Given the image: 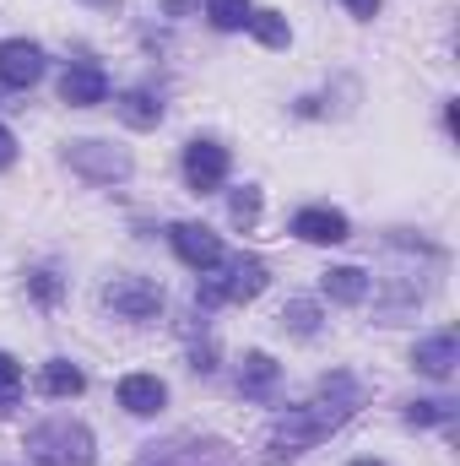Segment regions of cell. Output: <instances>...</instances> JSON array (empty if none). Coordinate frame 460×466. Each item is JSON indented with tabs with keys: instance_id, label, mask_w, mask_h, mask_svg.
<instances>
[{
	"instance_id": "obj_1",
	"label": "cell",
	"mask_w": 460,
	"mask_h": 466,
	"mask_svg": "<svg viewBox=\"0 0 460 466\" xmlns=\"http://www.w3.org/2000/svg\"><path fill=\"white\" fill-rule=\"evenodd\" d=\"M368 401V390L352 380V374H331V380H320V390L304 401V407H287L271 429H265V445H260V456L265 461H293V456H304V451H315L320 440H331L336 429H342L346 418H357V407Z\"/></svg>"
},
{
	"instance_id": "obj_2",
	"label": "cell",
	"mask_w": 460,
	"mask_h": 466,
	"mask_svg": "<svg viewBox=\"0 0 460 466\" xmlns=\"http://www.w3.org/2000/svg\"><path fill=\"white\" fill-rule=\"evenodd\" d=\"M27 461L33 466H93L98 461V440L76 418H49V423H38L27 434Z\"/></svg>"
},
{
	"instance_id": "obj_3",
	"label": "cell",
	"mask_w": 460,
	"mask_h": 466,
	"mask_svg": "<svg viewBox=\"0 0 460 466\" xmlns=\"http://www.w3.org/2000/svg\"><path fill=\"white\" fill-rule=\"evenodd\" d=\"M206 282L195 288V304H249V299H260L265 293V282H271V271H265V260H255V255H238V260H223L217 271H201Z\"/></svg>"
},
{
	"instance_id": "obj_4",
	"label": "cell",
	"mask_w": 460,
	"mask_h": 466,
	"mask_svg": "<svg viewBox=\"0 0 460 466\" xmlns=\"http://www.w3.org/2000/svg\"><path fill=\"white\" fill-rule=\"evenodd\" d=\"M135 466H238L223 440H201V434H174L163 445H146Z\"/></svg>"
},
{
	"instance_id": "obj_5",
	"label": "cell",
	"mask_w": 460,
	"mask_h": 466,
	"mask_svg": "<svg viewBox=\"0 0 460 466\" xmlns=\"http://www.w3.org/2000/svg\"><path fill=\"white\" fill-rule=\"evenodd\" d=\"M65 163L87 179V185H119V179H130V152L125 147H109V141H71L65 147Z\"/></svg>"
},
{
	"instance_id": "obj_6",
	"label": "cell",
	"mask_w": 460,
	"mask_h": 466,
	"mask_svg": "<svg viewBox=\"0 0 460 466\" xmlns=\"http://www.w3.org/2000/svg\"><path fill=\"white\" fill-rule=\"evenodd\" d=\"M104 304L119 320H157L163 315V288L152 277H115V282H104Z\"/></svg>"
},
{
	"instance_id": "obj_7",
	"label": "cell",
	"mask_w": 460,
	"mask_h": 466,
	"mask_svg": "<svg viewBox=\"0 0 460 466\" xmlns=\"http://www.w3.org/2000/svg\"><path fill=\"white\" fill-rule=\"evenodd\" d=\"M223 179H228V147H217L212 136H195L185 147V185L195 196H212V190H223Z\"/></svg>"
},
{
	"instance_id": "obj_8",
	"label": "cell",
	"mask_w": 460,
	"mask_h": 466,
	"mask_svg": "<svg viewBox=\"0 0 460 466\" xmlns=\"http://www.w3.org/2000/svg\"><path fill=\"white\" fill-rule=\"evenodd\" d=\"M168 238H174V255H179L190 271H217V266L228 260L223 238L206 228V223H174V228H168Z\"/></svg>"
},
{
	"instance_id": "obj_9",
	"label": "cell",
	"mask_w": 460,
	"mask_h": 466,
	"mask_svg": "<svg viewBox=\"0 0 460 466\" xmlns=\"http://www.w3.org/2000/svg\"><path fill=\"white\" fill-rule=\"evenodd\" d=\"M44 76V49L27 38H0V82L5 87H33Z\"/></svg>"
},
{
	"instance_id": "obj_10",
	"label": "cell",
	"mask_w": 460,
	"mask_h": 466,
	"mask_svg": "<svg viewBox=\"0 0 460 466\" xmlns=\"http://www.w3.org/2000/svg\"><path fill=\"white\" fill-rule=\"evenodd\" d=\"M293 233L304 244H342L346 233H352V223H346V212H336V207H304L293 218Z\"/></svg>"
},
{
	"instance_id": "obj_11",
	"label": "cell",
	"mask_w": 460,
	"mask_h": 466,
	"mask_svg": "<svg viewBox=\"0 0 460 466\" xmlns=\"http://www.w3.org/2000/svg\"><path fill=\"white\" fill-rule=\"evenodd\" d=\"M60 98H65L71 109H98V104L109 98V76H104L98 66H71V71L60 76Z\"/></svg>"
},
{
	"instance_id": "obj_12",
	"label": "cell",
	"mask_w": 460,
	"mask_h": 466,
	"mask_svg": "<svg viewBox=\"0 0 460 466\" xmlns=\"http://www.w3.org/2000/svg\"><path fill=\"white\" fill-rule=\"evenodd\" d=\"M163 401H168V385L157 374H125L119 380V407L130 418H152V412H163Z\"/></svg>"
},
{
	"instance_id": "obj_13",
	"label": "cell",
	"mask_w": 460,
	"mask_h": 466,
	"mask_svg": "<svg viewBox=\"0 0 460 466\" xmlns=\"http://www.w3.org/2000/svg\"><path fill=\"white\" fill-rule=\"evenodd\" d=\"M412 363L428 374V380H450L460 363V337L455 331H434V337H423L417 352H412Z\"/></svg>"
},
{
	"instance_id": "obj_14",
	"label": "cell",
	"mask_w": 460,
	"mask_h": 466,
	"mask_svg": "<svg viewBox=\"0 0 460 466\" xmlns=\"http://www.w3.org/2000/svg\"><path fill=\"white\" fill-rule=\"evenodd\" d=\"M38 390H44V396H55V401H71V396H82V390H87V374H82L71 358H49V363H44V374H38Z\"/></svg>"
},
{
	"instance_id": "obj_15",
	"label": "cell",
	"mask_w": 460,
	"mask_h": 466,
	"mask_svg": "<svg viewBox=\"0 0 460 466\" xmlns=\"http://www.w3.org/2000/svg\"><path fill=\"white\" fill-rule=\"evenodd\" d=\"M115 115L125 119L130 130H157V125H163V104H157L146 87H130V93L115 98Z\"/></svg>"
},
{
	"instance_id": "obj_16",
	"label": "cell",
	"mask_w": 460,
	"mask_h": 466,
	"mask_svg": "<svg viewBox=\"0 0 460 466\" xmlns=\"http://www.w3.org/2000/svg\"><path fill=\"white\" fill-rule=\"evenodd\" d=\"M271 385H276V358H271V352H244L238 390H244V396H255V401H265V396H271Z\"/></svg>"
},
{
	"instance_id": "obj_17",
	"label": "cell",
	"mask_w": 460,
	"mask_h": 466,
	"mask_svg": "<svg viewBox=\"0 0 460 466\" xmlns=\"http://www.w3.org/2000/svg\"><path fill=\"white\" fill-rule=\"evenodd\" d=\"M320 288H325L331 304H363V299H368V277H363L357 266H331V271L320 277Z\"/></svg>"
},
{
	"instance_id": "obj_18",
	"label": "cell",
	"mask_w": 460,
	"mask_h": 466,
	"mask_svg": "<svg viewBox=\"0 0 460 466\" xmlns=\"http://www.w3.org/2000/svg\"><path fill=\"white\" fill-rule=\"evenodd\" d=\"M265 49H287V38H293V27H287V16L282 11H249V22H244Z\"/></svg>"
},
{
	"instance_id": "obj_19",
	"label": "cell",
	"mask_w": 460,
	"mask_h": 466,
	"mask_svg": "<svg viewBox=\"0 0 460 466\" xmlns=\"http://www.w3.org/2000/svg\"><path fill=\"white\" fill-rule=\"evenodd\" d=\"M282 326H287L293 337H315V331H320V304H315V299H293V304L282 309Z\"/></svg>"
},
{
	"instance_id": "obj_20",
	"label": "cell",
	"mask_w": 460,
	"mask_h": 466,
	"mask_svg": "<svg viewBox=\"0 0 460 466\" xmlns=\"http://www.w3.org/2000/svg\"><path fill=\"white\" fill-rule=\"evenodd\" d=\"M206 16L217 33H238L249 22V0H206Z\"/></svg>"
},
{
	"instance_id": "obj_21",
	"label": "cell",
	"mask_w": 460,
	"mask_h": 466,
	"mask_svg": "<svg viewBox=\"0 0 460 466\" xmlns=\"http://www.w3.org/2000/svg\"><path fill=\"white\" fill-rule=\"evenodd\" d=\"M22 401V363L11 352H0V418Z\"/></svg>"
},
{
	"instance_id": "obj_22",
	"label": "cell",
	"mask_w": 460,
	"mask_h": 466,
	"mask_svg": "<svg viewBox=\"0 0 460 466\" xmlns=\"http://www.w3.org/2000/svg\"><path fill=\"white\" fill-rule=\"evenodd\" d=\"M228 218L238 228H255V223H260V190H255V185H244V190L228 196Z\"/></svg>"
},
{
	"instance_id": "obj_23",
	"label": "cell",
	"mask_w": 460,
	"mask_h": 466,
	"mask_svg": "<svg viewBox=\"0 0 460 466\" xmlns=\"http://www.w3.org/2000/svg\"><path fill=\"white\" fill-rule=\"evenodd\" d=\"M450 418H455V401H412V407H406V423H412V429L450 423Z\"/></svg>"
},
{
	"instance_id": "obj_24",
	"label": "cell",
	"mask_w": 460,
	"mask_h": 466,
	"mask_svg": "<svg viewBox=\"0 0 460 466\" xmlns=\"http://www.w3.org/2000/svg\"><path fill=\"white\" fill-rule=\"evenodd\" d=\"M27 288H33V299H38V304H55V299H60V277H55V271H33V277H27Z\"/></svg>"
},
{
	"instance_id": "obj_25",
	"label": "cell",
	"mask_w": 460,
	"mask_h": 466,
	"mask_svg": "<svg viewBox=\"0 0 460 466\" xmlns=\"http://www.w3.org/2000/svg\"><path fill=\"white\" fill-rule=\"evenodd\" d=\"M11 163H16V136L0 125V168H11Z\"/></svg>"
},
{
	"instance_id": "obj_26",
	"label": "cell",
	"mask_w": 460,
	"mask_h": 466,
	"mask_svg": "<svg viewBox=\"0 0 460 466\" xmlns=\"http://www.w3.org/2000/svg\"><path fill=\"white\" fill-rule=\"evenodd\" d=\"M346 11H352V16H363V22H368V16H374V11H379V0H342Z\"/></svg>"
},
{
	"instance_id": "obj_27",
	"label": "cell",
	"mask_w": 460,
	"mask_h": 466,
	"mask_svg": "<svg viewBox=\"0 0 460 466\" xmlns=\"http://www.w3.org/2000/svg\"><path fill=\"white\" fill-rule=\"evenodd\" d=\"M195 5H201V0H163V11H168V16H190Z\"/></svg>"
},
{
	"instance_id": "obj_28",
	"label": "cell",
	"mask_w": 460,
	"mask_h": 466,
	"mask_svg": "<svg viewBox=\"0 0 460 466\" xmlns=\"http://www.w3.org/2000/svg\"><path fill=\"white\" fill-rule=\"evenodd\" d=\"M87 5H109V11H115V5H119V0H87Z\"/></svg>"
},
{
	"instance_id": "obj_29",
	"label": "cell",
	"mask_w": 460,
	"mask_h": 466,
	"mask_svg": "<svg viewBox=\"0 0 460 466\" xmlns=\"http://www.w3.org/2000/svg\"><path fill=\"white\" fill-rule=\"evenodd\" d=\"M352 466H385V461H352Z\"/></svg>"
}]
</instances>
